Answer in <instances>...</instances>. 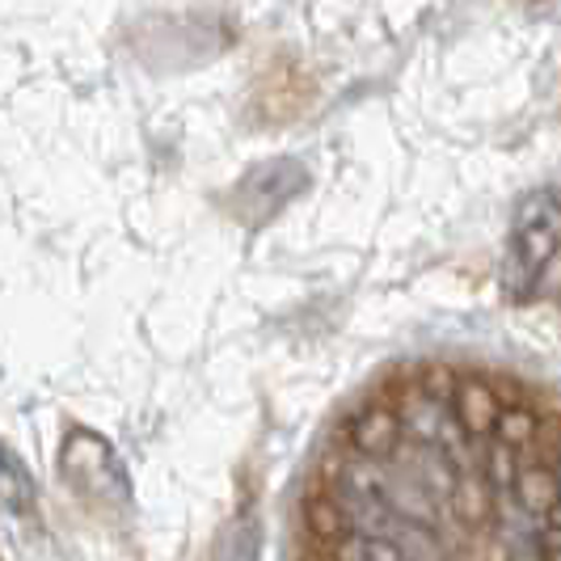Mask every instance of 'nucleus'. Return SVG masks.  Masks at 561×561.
Masks as SVG:
<instances>
[{
	"mask_svg": "<svg viewBox=\"0 0 561 561\" xmlns=\"http://www.w3.org/2000/svg\"><path fill=\"white\" fill-rule=\"evenodd\" d=\"M561 257V195L558 191H533L519 198L511 237H506L503 283L511 300H528L536 283L549 275Z\"/></svg>",
	"mask_w": 561,
	"mask_h": 561,
	"instance_id": "1",
	"label": "nucleus"
},
{
	"mask_svg": "<svg viewBox=\"0 0 561 561\" xmlns=\"http://www.w3.org/2000/svg\"><path fill=\"white\" fill-rule=\"evenodd\" d=\"M511 494H515V503H519L524 515H533V519H553L561 506V473L545 469V465H519Z\"/></svg>",
	"mask_w": 561,
	"mask_h": 561,
	"instance_id": "2",
	"label": "nucleus"
},
{
	"mask_svg": "<svg viewBox=\"0 0 561 561\" xmlns=\"http://www.w3.org/2000/svg\"><path fill=\"white\" fill-rule=\"evenodd\" d=\"M401 435H405V426H401V419H397L393 410H367L364 419L351 426V444L367 460H389V456H397Z\"/></svg>",
	"mask_w": 561,
	"mask_h": 561,
	"instance_id": "3",
	"label": "nucleus"
},
{
	"mask_svg": "<svg viewBox=\"0 0 561 561\" xmlns=\"http://www.w3.org/2000/svg\"><path fill=\"white\" fill-rule=\"evenodd\" d=\"M451 410H456L460 426H465L473 439L490 435V431L499 426V414H503L499 397L490 393V385H481V380H460L456 393H451Z\"/></svg>",
	"mask_w": 561,
	"mask_h": 561,
	"instance_id": "4",
	"label": "nucleus"
},
{
	"mask_svg": "<svg viewBox=\"0 0 561 561\" xmlns=\"http://www.w3.org/2000/svg\"><path fill=\"white\" fill-rule=\"evenodd\" d=\"M211 561H262V519H257V511H241L228 524L216 540V549H211Z\"/></svg>",
	"mask_w": 561,
	"mask_h": 561,
	"instance_id": "5",
	"label": "nucleus"
},
{
	"mask_svg": "<svg viewBox=\"0 0 561 561\" xmlns=\"http://www.w3.org/2000/svg\"><path fill=\"white\" fill-rule=\"evenodd\" d=\"M34 494H38V490H34V478H30L26 460L13 448L0 444V506L22 515V511L34 506Z\"/></svg>",
	"mask_w": 561,
	"mask_h": 561,
	"instance_id": "6",
	"label": "nucleus"
},
{
	"mask_svg": "<svg viewBox=\"0 0 561 561\" xmlns=\"http://www.w3.org/2000/svg\"><path fill=\"white\" fill-rule=\"evenodd\" d=\"M342 561H414L405 549H397L393 540H380V536H359L342 549Z\"/></svg>",
	"mask_w": 561,
	"mask_h": 561,
	"instance_id": "7",
	"label": "nucleus"
},
{
	"mask_svg": "<svg viewBox=\"0 0 561 561\" xmlns=\"http://www.w3.org/2000/svg\"><path fill=\"white\" fill-rule=\"evenodd\" d=\"M494 435H499V444H506V448L533 444L536 414H533V410H524V405H515V410H503V414H499V426H494Z\"/></svg>",
	"mask_w": 561,
	"mask_h": 561,
	"instance_id": "8",
	"label": "nucleus"
},
{
	"mask_svg": "<svg viewBox=\"0 0 561 561\" xmlns=\"http://www.w3.org/2000/svg\"><path fill=\"white\" fill-rule=\"evenodd\" d=\"M485 473H490V485H499V490H511L515 485V465H511V448L499 444V448L490 451V460H485Z\"/></svg>",
	"mask_w": 561,
	"mask_h": 561,
	"instance_id": "9",
	"label": "nucleus"
},
{
	"mask_svg": "<svg viewBox=\"0 0 561 561\" xmlns=\"http://www.w3.org/2000/svg\"><path fill=\"white\" fill-rule=\"evenodd\" d=\"M540 558L561 561V524H549V528L540 533Z\"/></svg>",
	"mask_w": 561,
	"mask_h": 561,
	"instance_id": "10",
	"label": "nucleus"
}]
</instances>
